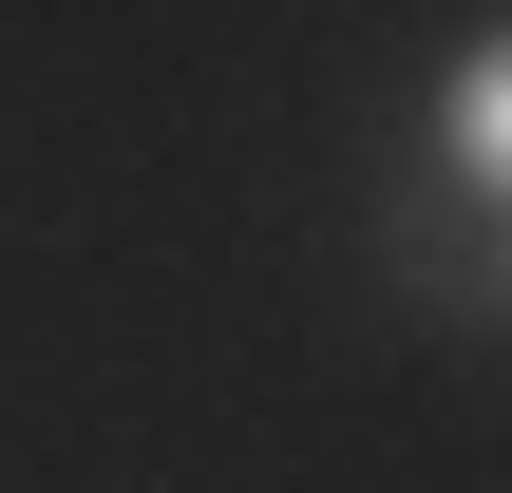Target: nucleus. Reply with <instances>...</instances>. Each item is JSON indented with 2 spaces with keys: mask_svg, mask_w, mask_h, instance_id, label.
<instances>
[{
  "mask_svg": "<svg viewBox=\"0 0 512 493\" xmlns=\"http://www.w3.org/2000/svg\"><path fill=\"white\" fill-rule=\"evenodd\" d=\"M475 304H512V209H494V266H475Z\"/></svg>",
  "mask_w": 512,
  "mask_h": 493,
  "instance_id": "obj_2",
  "label": "nucleus"
},
{
  "mask_svg": "<svg viewBox=\"0 0 512 493\" xmlns=\"http://www.w3.org/2000/svg\"><path fill=\"white\" fill-rule=\"evenodd\" d=\"M437 152H456V190H475V209H512V38L437 95Z\"/></svg>",
  "mask_w": 512,
  "mask_h": 493,
  "instance_id": "obj_1",
  "label": "nucleus"
}]
</instances>
